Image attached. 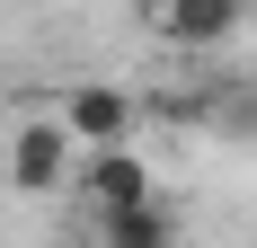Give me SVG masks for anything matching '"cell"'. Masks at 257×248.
Listing matches in <instances>:
<instances>
[{"label":"cell","mask_w":257,"mask_h":248,"mask_svg":"<svg viewBox=\"0 0 257 248\" xmlns=\"http://www.w3.org/2000/svg\"><path fill=\"white\" fill-rule=\"evenodd\" d=\"M71 160H80V142L62 133V115H27V124H9V142H0V177H9L18 195H62V186H71Z\"/></svg>","instance_id":"1"},{"label":"cell","mask_w":257,"mask_h":248,"mask_svg":"<svg viewBox=\"0 0 257 248\" xmlns=\"http://www.w3.org/2000/svg\"><path fill=\"white\" fill-rule=\"evenodd\" d=\"M53 115H62V133H71L80 151H89V142H133L142 98H133V89H115V80H71Z\"/></svg>","instance_id":"2"},{"label":"cell","mask_w":257,"mask_h":248,"mask_svg":"<svg viewBox=\"0 0 257 248\" xmlns=\"http://www.w3.org/2000/svg\"><path fill=\"white\" fill-rule=\"evenodd\" d=\"M71 177H80V195L98 204V213H106V204H133V195H151V160H133L124 142H89V151L71 160Z\"/></svg>","instance_id":"3"},{"label":"cell","mask_w":257,"mask_h":248,"mask_svg":"<svg viewBox=\"0 0 257 248\" xmlns=\"http://www.w3.org/2000/svg\"><path fill=\"white\" fill-rule=\"evenodd\" d=\"M239 18H248V0H160V36L186 53H213V45H231Z\"/></svg>","instance_id":"4"},{"label":"cell","mask_w":257,"mask_h":248,"mask_svg":"<svg viewBox=\"0 0 257 248\" xmlns=\"http://www.w3.org/2000/svg\"><path fill=\"white\" fill-rule=\"evenodd\" d=\"M98 239H106V248H169V239H178V213H169L160 195L106 204V213H98Z\"/></svg>","instance_id":"5"}]
</instances>
